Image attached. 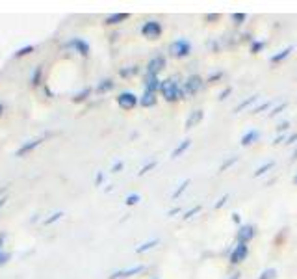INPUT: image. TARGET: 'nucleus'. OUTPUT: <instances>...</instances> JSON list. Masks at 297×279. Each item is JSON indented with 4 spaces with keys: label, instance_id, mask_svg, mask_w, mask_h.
<instances>
[{
    "label": "nucleus",
    "instance_id": "nucleus-1",
    "mask_svg": "<svg viewBox=\"0 0 297 279\" xmlns=\"http://www.w3.org/2000/svg\"><path fill=\"white\" fill-rule=\"evenodd\" d=\"M180 88H182V84L173 77V78H167V80H162V84H160V93H162V97L167 103H177V101H180Z\"/></svg>",
    "mask_w": 297,
    "mask_h": 279
},
{
    "label": "nucleus",
    "instance_id": "nucleus-2",
    "mask_svg": "<svg viewBox=\"0 0 297 279\" xmlns=\"http://www.w3.org/2000/svg\"><path fill=\"white\" fill-rule=\"evenodd\" d=\"M190 52H191V43L188 41V39H184V37H180V39L173 41L169 46V54L175 58H186V56H190Z\"/></svg>",
    "mask_w": 297,
    "mask_h": 279
},
{
    "label": "nucleus",
    "instance_id": "nucleus-3",
    "mask_svg": "<svg viewBox=\"0 0 297 279\" xmlns=\"http://www.w3.org/2000/svg\"><path fill=\"white\" fill-rule=\"evenodd\" d=\"M247 255H249V246L247 244H240L236 242V246L231 249V253H229V261H231V264H240L243 263L247 259Z\"/></svg>",
    "mask_w": 297,
    "mask_h": 279
},
{
    "label": "nucleus",
    "instance_id": "nucleus-4",
    "mask_svg": "<svg viewBox=\"0 0 297 279\" xmlns=\"http://www.w3.org/2000/svg\"><path fill=\"white\" fill-rule=\"evenodd\" d=\"M162 32H164V28L158 21H147L141 26V36L147 37V39H158L162 36Z\"/></svg>",
    "mask_w": 297,
    "mask_h": 279
},
{
    "label": "nucleus",
    "instance_id": "nucleus-5",
    "mask_svg": "<svg viewBox=\"0 0 297 279\" xmlns=\"http://www.w3.org/2000/svg\"><path fill=\"white\" fill-rule=\"evenodd\" d=\"M188 95H197L201 89L205 88V80L199 77V75H191V77L186 78V82L182 84Z\"/></svg>",
    "mask_w": 297,
    "mask_h": 279
},
{
    "label": "nucleus",
    "instance_id": "nucleus-6",
    "mask_svg": "<svg viewBox=\"0 0 297 279\" xmlns=\"http://www.w3.org/2000/svg\"><path fill=\"white\" fill-rule=\"evenodd\" d=\"M117 104L123 110H134L139 104V99H138V95H134L132 91H123V93H119Z\"/></svg>",
    "mask_w": 297,
    "mask_h": 279
},
{
    "label": "nucleus",
    "instance_id": "nucleus-7",
    "mask_svg": "<svg viewBox=\"0 0 297 279\" xmlns=\"http://www.w3.org/2000/svg\"><path fill=\"white\" fill-rule=\"evenodd\" d=\"M67 49H75V51L80 54V56H89V43L86 41V39H82V37H72V39H69V41L65 43Z\"/></svg>",
    "mask_w": 297,
    "mask_h": 279
},
{
    "label": "nucleus",
    "instance_id": "nucleus-8",
    "mask_svg": "<svg viewBox=\"0 0 297 279\" xmlns=\"http://www.w3.org/2000/svg\"><path fill=\"white\" fill-rule=\"evenodd\" d=\"M256 235V229L253 227V225H249V223H245V225H241L240 229H238V235H236V240L240 244H249L255 238Z\"/></svg>",
    "mask_w": 297,
    "mask_h": 279
},
{
    "label": "nucleus",
    "instance_id": "nucleus-9",
    "mask_svg": "<svg viewBox=\"0 0 297 279\" xmlns=\"http://www.w3.org/2000/svg\"><path fill=\"white\" fill-rule=\"evenodd\" d=\"M145 270L143 264H138V266H130V268H125V270H117V272H113L110 275V279H127V277H132V275H138L141 274Z\"/></svg>",
    "mask_w": 297,
    "mask_h": 279
},
{
    "label": "nucleus",
    "instance_id": "nucleus-10",
    "mask_svg": "<svg viewBox=\"0 0 297 279\" xmlns=\"http://www.w3.org/2000/svg\"><path fill=\"white\" fill-rule=\"evenodd\" d=\"M165 67V56L158 54V56H154L153 60H148L147 63V75H156L158 77V73Z\"/></svg>",
    "mask_w": 297,
    "mask_h": 279
},
{
    "label": "nucleus",
    "instance_id": "nucleus-11",
    "mask_svg": "<svg viewBox=\"0 0 297 279\" xmlns=\"http://www.w3.org/2000/svg\"><path fill=\"white\" fill-rule=\"evenodd\" d=\"M160 84H162V80H160L156 75H145L143 78V88L147 93H158L160 91Z\"/></svg>",
    "mask_w": 297,
    "mask_h": 279
},
{
    "label": "nucleus",
    "instance_id": "nucleus-12",
    "mask_svg": "<svg viewBox=\"0 0 297 279\" xmlns=\"http://www.w3.org/2000/svg\"><path fill=\"white\" fill-rule=\"evenodd\" d=\"M43 144V138H37V140H32V142H26V144H22L21 147H19V151H17V156H24L28 155V153H32V151L36 149L37 145Z\"/></svg>",
    "mask_w": 297,
    "mask_h": 279
},
{
    "label": "nucleus",
    "instance_id": "nucleus-13",
    "mask_svg": "<svg viewBox=\"0 0 297 279\" xmlns=\"http://www.w3.org/2000/svg\"><path fill=\"white\" fill-rule=\"evenodd\" d=\"M203 118H205V112L203 110H193L190 114V118L186 119V129H193V127H197V125L203 121Z\"/></svg>",
    "mask_w": 297,
    "mask_h": 279
},
{
    "label": "nucleus",
    "instance_id": "nucleus-14",
    "mask_svg": "<svg viewBox=\"0 0 297 279\" xmlns=\"http://www.w3.org/2000/svg\"><path fill=\"white\" fill-rule=\"evenodd\" d=\"M292 51H293V46L290 45V46H286V49H282V51H279L277 54H273L271 58H269V62L271 63H281V62H284L290 54H292Z\"/></svg>",
    "mask_w": 297,
    "mask_h": 279
},
{
    "label": "nucleus",
    "instance_id": "nucleus-15",
    "mask_svg": "<svg viewBox=\"0 0 297 279\" xmlns=\"http://www.w3.org/2000/svg\"><path fill=\"white\" fill-rule=\"evenodd\" d=\"M156 104V93H147L143 91V95L139 97V106H143V108H151Z\"/></svg>",
    "mask_w": 297,
    "mask_h": 279
},
{
    "label": "nucleus",
    "instance_id": "nucleus-16",
    "mask_svg": "<svg viewBox=\"0 0 297 279\" xmlns=\"http://www.w3.org/2000/svg\"><path fill=\"white\" fill-rule=\"evenodd\" d=\"M190 145H191V140H182L177 147L173 149V153H171V158H179L180 155H184L186 151L190 149Z\"/></svg>",
    "mask_w": 297,
    "mask_h": 279
},
{
    "label": "nucleus",
    "instance_id": "nucleus-17",
    "mask_svg": "<svg viewBox=\"0 0 297 279\" xmlns=\"http://www.w3.org/2000/svg\"><path fill=\"white\" fill-rule=\"evenodd\" d=\"M258 138H260V132H258L256 129H251L249 132H245V134L241 136V145L247 147V145H251L253 142H256Z\"/></svg>",
    "mask_w": 297,
    "mask_h": 279
},
{
    "label": "nucleus",
    "instance_id": "nucleus-18",
    "mask_svg": "<svg viewBox=\"0 0 297 279\" xmlns=\"http://www.w3.org/2000/svg\"><path fill=\"white\" fill-rule=\"evenodd\" d=\"M113 86H115V84H113L112 78H104V80H101V82H98V86H97V89H95V91H97L98 95H103V93L112 91Z\"/></svg>",
    "mask_w": 297,
    "mask_h": 279
},
{
    "label": "nucleus",
    "instance_id": "nucleus-19",
    "mask_svg": "<svg viewBox=\"0 0 297 279\" xmlns=\"http://www.w3.org/2000/svg\"><path fill=\"white\" fill-rule=\"evenodd\" d=\"M128 13H112V15L106 17V25H119V22H123L128 19Z\"/></svg>",
    "mask_w": 297,
    "mask_h": 279
},
{
    "label": "nucleus",
    "instance_id": "nucleus-20",
    "mask_svg": "<svg viewBox=\"0 0 297 279\" xmlns=\"http://www.w3.org/2000/svg\"><path fill=\"white\" fill-rule=\"evenodd\" d=\"M158 238H153V240H147V242L145 244H141V246H138V248H136V253L138 255H141V253H145V251H148V249H153L154 246H158Z\"/></svg>",
    "mask_w": 297,
    "mask_h": 279
},
{
    "label": "nucleus",
    "instance_id": "nucleus-21",
    "mask_svg": "<svg viewBox=\"0 0 297 279\" xmlns=\"http://www.w3.org/2000/svg\"><path fill=\"white\" fill-rule=\"evenodd\" d=\"M41 75H43V67L41 65H37V67L34 69V73H32V77H30V84L34 86V88H37V86L41 84Z\"/></svg>",
    "mask_w": 297,
    "mask_h": 279
},
{
    "label": "nucleus",
    "instance_id": "nucleus-22",
    "mask_svg": "<svg viewBox=\"0 0 297 279\" xmlns=\"http://www.w3.org/2000/svg\"><path fill=\"white\" fill-rule=\"evenodd\" d=\"M256 101H258V95H251V97H247L245 101H241L240 104H236L234 112H241V110H245L247 106H251V104L256 103Z\"/></svg>",
    "mask_w": 297,
    "mask_h": 279
},
{
    "label": "nucleus",
    "instance_id": "nucleus-23",
    "mask_svg": "<svg viewBox=\"0 0 297 279\" xmlns=\"http://www.w3.org/2000/svg\"><path fill=\"white\" fill-rule=\"evenodd\" d=\"M89 95H91V88H84L82 91L77 93V95L72 97V103H84V101H86Z\"/></svg>",
    "mask_w": 297,
    "mask_h": 279
},
{
    "label": "nucleus",
    "instance_id": "nucleus-24",
    "mask_svg": "<svg viewBox=\"0 0 297 279\" xmlns=\"http://www.w3.org/2000/svg\"><path fill=\"white\" fill-rule=\"evenodd\" d=\"M190 182H191L190 179H184V181H182V184H179V188H177V190L173 192V199H179V197L186 192V188L190 186Z\"/></svg>",
    "mask_w": 297,
    "mask_h": 279
},
{
    "label": "nucleus",
    "instance_id": "nucleus-25",
    "mask_svg": "<svg viewBox=\"0 0 297 279\" xmlns=\"http://www.w3.org/2000/svg\"><path fill=\"white\" fill-rule=\"evenodd\" d=\"M138 73H139L138 65H132V67L121 69V71H119V75H121L123 78H128V77H134V75H138Z\"/></svg>",
    "mask_w": 297,
    "mask_h": 279
},
{
    "label": "nucleus",
    "instance_id": "nucleus-26",
    "mask_svg": "<svg viewBox=\"0 0 297 279\" xmlns=\"http://www.w3.org/2000/svg\"><path fill=\"white\" fill-rule=\"evenodd\" d=\"M273 166H275V162H273V160H271V162H266V164H262L260 168H258V170L255 171V175H253V177H262L264 173H266V171L271 170Z\"/></svg>",
    "mask_w": 297,
    "mask_h": 279
},
{
    "label": "nucleus",
    "instance_id": "nucleus-27",
    "mask_svg": "<svg viewBox=\"0 0 297 279\" xmlns=\"http://www.w3.org/2000/svg\"><path fill=\"white\" fill-rule=\"evenodd\" d=\"M34 49H36V46H34V45H26V46H22V49H19V51L15 52V56H13V58H22V56H28L30 52H34Z\"/></svg>",
    "mask_w": 297,
    "mask_h": 279
},
{
    "label": "nucleus",
    "instance_id": "nucleus-28",
    "mask_svg": "<svg viewBox=\"0 0 297 279\" xmlns=\"http://www.w3.org/2000/svg\"><path fill=\"white\" fill-rule=\"evenodd\" d=\"M139 201H141V196H139V194H128L127 199H125V203H127L128 207H132V205H138Z\"/></svg>",
    "mask_w": 297,
    "mask_h": 279
},
{
    "label": "nucleus",
    "instance_id": "nucleus-29",
    "mask_svg": "<svg viewBox=\"0 0 297 279\" xmlns=\"http://www.w3.org/2000/svg\"><path fill=\"white\" fill-rule=\"evenodd\" d=\"M63 212H54V214H51V216L46 218V220H43V225H52L54 222H58V220H62Z\"/></svg>",
    "mask_w": 297,
    "mask_h": 279
},
{
    "label": "nucleus",
    "instance_id": "nucleus-30",
    "mask_svg": "<svg viewBox=\"0 0 297 279\" xmlns=\"http://www.w3.org/2000/svg\"><path fill=\"white\" fill-rule=\"evenodd\" d=\"M277 277V270L275 268H266L256 279H275Z\"/></svg>",
    "mask_w": 297,
    "mask_h": 279
},
{
    "label": "nucleus",
    "instance_id": "nucleus-31",
    "mask_svg": "<svg viewBox=\"0 0 297 279\" xmlns=\"http://www.w3.org/2000/svg\"><path fill=\"white\" fill-rule=\"evenodd\" d=\"M284 108H286V103H279V104H277V106H275V108H273L271 112L267 114V118H275V115L281 114V112H282V110H284Z\"/></svg>",
    "mask_w": 297,
    "mask_h": 279
},
{
    "label": "nucleus",
    "instance_id": "nucleus-32",
    "mask_svg": "<svg viewBox=\"0 0 297 279\" xmlns=\"http://www.w3.org/2000/svg\"><path fill=\"white\" fill-rule=\"evenodd\" d=\"M156 168V160H153V162H147V164L141 168V170L138 171V175H145V173H148L151 170H154Z\"/></svg>",
    "mask_w": 297,
    "mask_h": 279
},
{
    "label": "nucleus",
    "instance_id": "nucleus-33",
    "mask_svg": "<svg viewBox=\"0 0 297 279\" xmlns=\"http://www.w3.org/2000/svg\"><path fill=\"white\" fill-rule=\"evenodd\" d=\"M236 162H238V156H231V158H229V160H225V162H223V164L219 166V171H225V170H229V168H231L232 164H236Z\"/></svg>",
    "mask_w": 297,
    "mask_h": 279
},
{
    "label": "nucleus",
    "instance_id": "nucleus-34",
    "mask_svg": "<svg viewBox=\"0 0 297 279\" xmlns=\"http://www.w3.org/2000/svg\"><path fill=\"white\" fill-rule=\"evenodd\" d=\"M264 46H266V43H264V41H253L251 43V52H253V54H256V52H262V51H264Z\"/></svg>",
    "mask_w": 297,
    "mask_h": 279
},
{
    "label": "nucleus",
    "instance_id": "nucleus-35",
    "mask_svg": "<svg viewBox=\"0 0 297 279\" xmlns=\"http://www.w3.org/2000/svg\"><path fill=\"white\" fill-rule=\"evenodd\" d=\"M197 212H201V205H195V207H191L190 211H186L184 212V220H190L191 216H195V214H197Z\"/></svg>",
    "mask_w": 297,
    "mask_h": 279
},
{
    "label": "nucleus",
    "instance_id": "nucleus-36",
    "mask_svg": "<svg viewBox=\"0 0 297 279\" xmlns=\"http://www.w3.org/2000/svg\"><path fill=\"white\" fill-rule=\"evenodd\" d=\"M231 19L234 21V25H241V22L247 19V15H245V13H232Z\"/></svg>",
    "mask_w": 297,
    "mask_h": 279
},
{
    "label": "nucleus",
    "instance_id": "nucleus-37",
    "mask_svg": "<svg viewBox=\"0 0 297 279\" xmlns=\"http://www.w3.org/2000/svg\"><path fill=\"white\" fill-rule=\"evenodd\" d=\"M227 201H229V196H221L219 199H217V203L214 205V208H215V211H219V208L223 207V205H225Z\"/></svg>",
    "mask_w": 297,
    "mask_h": 279
},
{
    "label": "nucleus",
    "instance_id": "nucleus-38",
    "mask_svg": "<svg viewBox=\"0 0 297 279\" xmlns=\"http://www.w3.org/2000/svg\"><path fill=\"white\" fill-rule=\"evenodd\" d=\"M269 104H271L269 101H266V103H262L260 106H256V108L253 110V114H260V112H264L266 108H269Z\"/></svg>",
    "mask_w": 297,
    "mask_h": 279
},
{
    "label": "nucleus",
    "instance_id": "nucleus-39",
    "mask_svg": "<svg viewBox=\"0 0 297 279\" xmlns=\"http://www.w3.org/2000/svg\"><path fill=\"white\" fill-rule=\"evenodd\" d=\"M10 257H11V255L8 253V251H2V253H0V266H4V264L10 261Z\"/></svg>",
    "mask_w": 297,
    "mask_h": 279
},
{
    "label": "nucleus",
    "instance_id": "nucleus-40",
    "mask_svg": "<svg viewBox=\"0 0 297 279\" xmlns=\"http://www.w3.org/2000/svg\"><path fill=\"white\" fill-rule=\"evenodd\" d=\"M219 78H223V71H217V73H214V75H210V77H208V82H215V80H219Z\"/></svg>",
    "mask_w": 297,
    "mask_h": 279
},
{
    "label": "nucleus",
    "instance_id": "nucleus-41",
    "mask_svg": "<svg viewBox=\"0 0 297 279\" xmlns=\"http://www.w3.org/2000/svg\"><path fill=\"white\" fill-rule=\"evenodd\" d=\"M123 168H125V164H123V162H121V160L115 162V164L112 166V173H119V171L123 170Z\"/></svg>",
    "mask_w": 297,
    "mask_h": 279
},
{
    "label": "nucleus",
    "instance_id": "nucleus-42",
    "mask_svg": "<svg viewBox=\"0 0 297 279\" xmlns=\"http://www.w3.org/2000/svg\"><path fill=\"white\" fill-rule=\"evenodd\" d=\"M232 93V88H227V89H223V91L219 93V101H225L227 97H229V95H231Z\"/></svg>",
    "mask_w": 297,
    "mask_h": 279
},
{
    "label": "nucleus",
    "instance_id": "nucleus-43",
    "mask_svg": "<svg viewBox=\"0 0 297 279\" xmlns=\"http://www.w3.org/2000/svg\"><path fill=\"white\" fill-rule=\"evenodd\" d=\"M103 181H104V173H103V171H98L97 177H95V184L101 186V184H103Z\"/></svg>",
    "mask_w": 297,
    "mask_h": 279
},
{
    "label": "nucleus",
    "instance_id": "nucleus-44",
    "mask_svg": "<svg viewBox=\"0 0 297 279\" xmlns=\"http://www.w3.org/2000/svg\"><path fill=\"white\" fill-rule=\"evenodd\" d=\"M288 127H290V123L288 121H282V123H279V127H277V130L282 134V130H288Z\"/></svg>",
    "mask_w": 297,
    "mask_h": 279
},
{
    "label": "nucleus",
    "instance_id": "nucleus-45",
    "mask_svg": "<svg viewBox=\"0 0 297 279\" xmlns=\"http://www.w3.org/2000/svg\"><path fill=\"white\" fill-rule=\"evenodd\" d=\"M6 237H8V235H6V232H4V231L0 232V253H2V251H4V249H2V248H4V242H6Z\"/></svg>",
    "mask_w": 297,
    "mask_h": 279
},
{
    "label": "nucleus",
    "instance_id": "nucleus-46",
    "mask_svg": "<svg viewBox=\"0 0 297 279\" xmlns=\"http://www.w3.org/2000/svg\"><path fill=\"white\" fill-rule=\"evenodd\" d=\"M295 142H297V134H295V132H293V134H290L286 138V145H292V144H295Z\"/></svg>",
    "mask_w": 297,
    "mask_h": 279
},
{
    "label": "nucleus",
    "instance_id": "nucleus-47",
    "mask_svg": "<svg viewBox=\"0 0 297 279\" xmlns=\"http://www.w3.org/2000/svg\"><path fill=\"white\" fill-rule=\"evenodd\" d=\"M284 140H286V134H279V136H277V140H275V142H273V145H279V144H282V142H284Z\"/></svg>",
    "mask_w": 297,
    "mask_h": 279
},
{
    "label": "nucleus",
    "instance_id": "nucleus-48",
    "mask_svg": "<svg viewBox=\"0 0 297 279\" xmlns=\"http://www.w3.org/2000/svg\"><path fill=\"white\" fill-rule=\"evenodd\" d=\"M180 212V208L179 207H175V208H171L169 212H167V216H175V214H179Z\"/></svg>",
    "mask_w": 297,
    "mask_h": 279
},
{
    "label": "nucleus",
    "instance_id": "nucleus-49",
    "mask_svg": "<svg viewBox=\"0 0 297 279\" xmlns=\"http://www.w3.org/2000/svg\"><path fill=\"white\" fill-rule=\"evenodd\" d=\"M232 222L240 223V214H238V212H234V214H232Z\"/></svg>",
    "mask_w": 297,
    "mask_h": 279
},
{
    "label": "nucleus",
    "instance_id": "nucleus-50",
    "mask_svg": "<svg viewBox=\"0 0 297 279\" xmlns=\"http://www.w3.org/2000/svg\"><path fill=\"white\" fill-rule=\"evenodd\" d=\"M206 19H208V21H215V19H219V15H206Z\"/></svg>",
    "mask_w": 297,
    "mask_h": 279
},
{
    "label": "nucleus",
    "instance_id": "nucleus-51",
    "mask_svg": "<svg viewBox=\"0 0 297 279\" xmlns=\"http://www.w3.org/2000/svg\"><path fill=\"white\" fill-rule=\"evenodd\" d=\"M6 201H8V197H0V207H4V205H6Z\"/></svg>",
    "mask_w": 297,
    "mask_h": 279
},
{
    "label": "nucleus",
    "instance_id": "nucleus-52",
    "mask_svg": "<svg viewBox=\"0 0 297 279\" xmlns=\"http://www.w3.org/2000/svg\"><path fill=\"white\" fill-rule=\"evenodd\" d=\"M4 108H6V106H4V103H0V118H2V115H4Z\"/></svg>",
    "mask_w": 297,
    "mask_h": 279
},
{
    "label": "nucleus",
    "instance_id": "nucleus-53",
    "mask_svg": "<svg viewBox=\"0 0 297 279\" xmlns=\"http://www.w3.org/2000/svg\"><path fill=\"white\" fill-rule=\"evenodd\" d=\"M240 275H241V274H238V272H236V274H232L229 279H240Z\"/></svg>",
    "mask_w": 297,
    "mask_h": 279
},
{
    "label": "nucleus",
    "instance_id": "nucleus-54",
    "mask_svg": "<svg viewBox=\"0 0 297 279\" xmlns=\"http://www.w3.org/2000/svg\"><path fill=\"white\" fill-rule=\"evenodd\" d=\"M292 160H297V147L293 149V155H292Z\"/></svg>",
    "mask_w": 297,
    "mask_h": 279
},
{
    "label": "nucleus",
    "instance_id": "nucleus-55",
    "mask_svg": "<svg viewBox=\"0 0 297 279\" xmlns=\"http://www.w3.org/2000/svg\"><path fill=\"white\" fill-rule=\"evenodd\" d=\"M293 184H297V175H295V177H293Z\"/></svg>",
    "mask_w": 297,
    "mask_h": 279
},
{
    "label": "nucleus",
    "instance_id": "nucleus-56",
    "mask_svg": "<svg viewBox=\"0 0 297 279\" xmlns=\"http://www.w3.org/2000/svg\"><path fill=\"white\" fill-rule=\"evenodd\" d=\"M153 279H156V277H153Z\"/></svg>",
    "mask_w": 297,
    "mask_h": 279
}]
</instances>
